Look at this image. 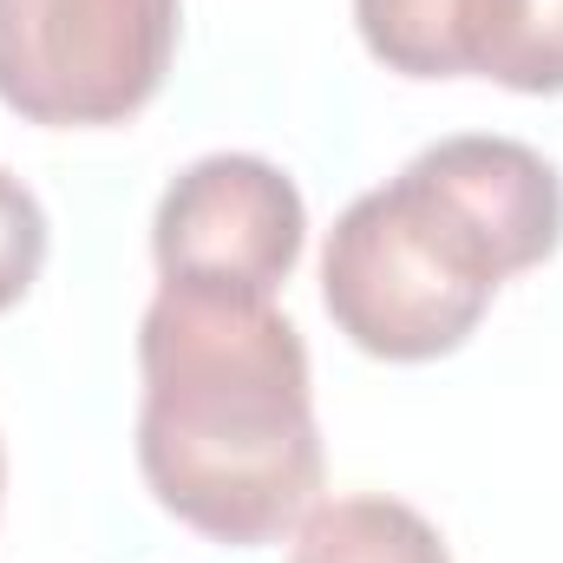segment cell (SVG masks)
Returning a JSON list of instances; mask_svg holds the SVG:
<instances>
[{
  "instance_id": "cell-5",
  "label": "cell",
  "mask_w": 563,
  "mask_h": 563,
  "mask_svg": "<svg viewBox=\"0 0 563 563\" xmlns=\"http://www.w3.org/2000/svg\"><path fill=\"white\" fill-rule=\"evenodd\" d=\"M452 53H459V79H492L531 99H558L563 0H459Z\"/></svg>"
},
{
  "instance_id": "cell-4",
  "label": "cell",
  "mask_w": 563,
  "mask_h": 563,
  "mask_svg": "<svg viewBox=\"0 0 563 563\" xmlns=\"http://www.w3.org/2000/svg\"><path fill=\"white\" fill-rule=\"evenodd\" d=\"M308 243V203L295 177L250 157L217 151L170 177L151 217V256L170 288H217V295H276L295 276Z\"/></svg>"
},
{
  "instance_id": "cell-3",
  "label": "cell",
  "mask_w": 563,
  "mask_h": 563,
  "mask_svg": "<svg viewBox=\"0 0 563 563\" xmlns=\"http://www.w3.org/2000/svg\"><path fill=\"white\" fill-rule=\"evenodd\" d=\"M184 0H0V106L26 125H125L170 73Z\"/></svg>"
},
{
  "instance_id": "cell-1",
  "label": "cell",
  "mask_w": 563,
  "mask_h": 563,
  "mask_svg": "<svg viewBox=\"0 0 563 563\" xmlns=\"http://www.w3.org/2000/svg\"><path fill=\"white\" fill-rule=\"evenodd\" d=\"M139 472L177 525L250 551L314 511L308 347L269 295L164 282L139 321Z\"/></svg>"
},
{
  "instance_id": "cell-6",
  "label": "cell",
  "mask_w": 563,
  "mask_h": 563,
  "mask_svg": "<svg viewBox=\"0 0 563 563\" xmlns=\"http://www.w3.org/2000/svg\"><path fill=\"white\" fill-rule=\"evenodd\" d=\"M288 563H452L445 538L400 498H328L295 525Z\"/></svg>"
},
{
  "instance_id": "cell-8",
  "label": "cell",
  "mask_w": 563,
  "mask_h": 563,
  "mask_svg": "<svg viewBox=\"0 0 563 563\" xmlns=\"http://www.w3.org/2000/svg\"><path fill=\"white\" fill-rule=\"evenodd\" d=\"M0 485H7V452H0Z\"/></svg>"
},
{
  "instance_id": "cell-2",
  "label": "cell",
  "mask_w": 563,
  "mask_h": 563,
  "mask_svg": "<svg viewBox=\"0 0 563 563\" xmlns=\"http://www.w3.org/2000/svg\"><path fill=\"white\" fill-rule=\"evenodd\" d=\"M563 243V177L544 151L492 132L426 144L354 197L321 250V301L374 361H439L472 341L492 295Z\"/></svg>"
},
{
  "instance_id": "cell-7",
  "label": "cell",
  "mask_w": 563,
  "mask_h": 563,
  "mask_svg": "<svg viewBox=\"0 0 563 563\" xmlns=\"http://www.w3.org/2000/svg\"><path fill=\"white\" fill-rule=\"evenodd\" d=\"M40 263H46V210L13 170H0V314L40 282Z\"/></svg>"
}]
</instances>
